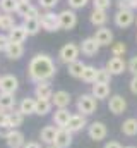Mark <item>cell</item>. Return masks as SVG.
<instances>
[{"instance_id": "6da1fadb", "label": "cell", "mask_w": 137, "mask_h": 148, "mask_svg": "<svg viewBox=\"0 0 137 148\" xmlns=\"http://www.w3.org/2000/svg\"><path fill=\"white\" fill-rule=\"evenodd\" d=\"M55 74H57V66L46 53H36L28 64V77L34 84L50 81Z\"/></svg>"}, {"instance_id": "7a4b0ae2", "label": "cell", "mask_w": 137, "mask_h": 148, "mask_svg": "<svg viewBox=\"0 0 137 148\" xmlns=\"http://www.w3.org/2000/svg\"><path fill=\"white\" fill-rule=\"evenodd\" d=\"M96 109H98V100L91 93H84V95L79 97V100H77V112L81 115H91V114L96 112Z\"/></svg>"}, {"instance_id": "3957f363", "label": "cell", "mask_w": 137, "mask_h": 148, "mask_svg": "<svg viewBox=\"0 0 137 148\" xmlns=\"http://www.w3.org/2000/svg\"><path fill=\"white\" fill-rule=\"evenodd\" d=\"M79 53H81V48H79V45H75V43H65L62 48H60V52H58V57H60V62H64V64H72V62H75V60H79Z\"/></svg>"}, {"instance_id": "277c9868", "label": "cell", "mask_w": 137, "mask_h": 148, "mask_svg": "<svg viewBox=\"0 0 137 148\" xmlns=\"http://www.w3.org/2000/svg\"><path fill=\"white\" fill-rule=\"evenodd\" d=\"M39 24H41V29L48 31V33H53V31H58L60 29V21H58V14L52 12V10H46L39 16Z\"/></svg>"}, {"instance_id": "5b68a950", "label": "cell", "mask_w": 137, "mask_h": 148, "mask_svg": "<svg viewBox=\"0 0 137 148\" xmlns=\"http://www.w3.org/2000/svg\"><path fill=\"white\" fill-rule=\"evenodd\" d=\"M134 23H136V14H134V10H130V9H118V10H117V14H115V24H117L118 28L125 29V28L132 26Z\"/></svg>"}, {"instance_id": "8992f818", "label": "cell", "mask_w": 137, "mask_h": 148, "mask_svg": "<svg viewBox=\"0 0 137 148\" xmlns=\"http://www.w3.org/2000/svg\"><path fill=\"white\" fill-rule=\"evenodd\" d=\"M58 21H60V29L70 31L77 26V14L72 9H65L58 14Z\"/></svg>"}, {"instance_id": "52a82bcc", "label": "cell", "mask_w": 137, "mask_h": 148, "mask_svg": "<svg viewBox=\"0 0 137 148\" xmlns=\"http://www.w3.org/2000/svg\"><path fill=\"white\" fill-rule=\"evenodd\" d=\"M106 134H108V129H106L104 122H101V121H94L87 126V136L93 141H101L106 138Z\"/></svg>"}, {"instance_id": "ba28073f", "label": "cell", "mask_w": 137, "mask_h": 148, "mask_svg": "<svg viewBox=\"0 0 137 148\" xmlns=\"http://www.w3.org/2000/svg\"><path fill=\"white\" fill-rule=\"evenodd\" d=\"M19 88V79L14 74H5L0 77V93H10L14 95Z\"/></svg>"}, {"instance_id": "9c48e42d", "label": "cell", "mask_w": 137, "mask_h": 148, "mask_svg": "<svg viewBox=\"0 0 137 148\" xmlns=\"http://www.w3.org/2000/svg\"><path fill=\"white\" fill-rule=\"evenodd\" d=\"M104 67L111 76H120V74H123L127 71V62L122 57H110Z\"/></svg>"}, {"instance_id": "30bf717a", "label": "cell", "mask_w": 137, "mask_h": 148, "mask_svg": "<svg viewBox=\"0 0 137 148\" xmlns=\"http://www.w3.org/2000/svg\"><path fill=\"white\" fill-rule=\"evenodd\" d=\"M108 110L115 115H120L127 110V100L122 97V95H113L110 97V102H108Z\"/></svg>"}, {"instance_id": "8fae6325", "label": "cell", "mask_w": 137, "mask_h": 148, "mask_svg": "<svg viewBox=\"0 0 137 148\" xmlns=\"http://www.w3.org/2000/svg\"><path fill=\"white\" fill-rule=\"evenodd\" d=\"M72 145V133L65 129V127H58L57 134H55V141H53V147L57 148H70Z\"/></svg>"}, {"instance_id": "7c38bea8", "label": "cell", "mask_w": 137, "mask_h": 148, "mask_svg": "<svg viewBox=\"0 0 137 148\" xmlns=\"http://www.w3.org/2000/svg\"><path fill=\"white\" fill-rule=\"evenodd\" d=\"M87 126V121H86V115H81V114H72L70 119H68L65 129H68L70 133H79L82 131L84 127Z\"/></svg>"}, {"instance_id": "4fadbf2b", "label": "cell", "mask_w": 137, "mask_h": 148, "mask_svg": "<svg viewBox=\"0 0 137 148\" xmlns=\"http://www.w3.org/2000/svg\"><path fill=\"white\" fill-rule=\"evenodd\" d=\"M7 36H9V41H10V43H21V45H22V43L28 40L29 35H28V29H26L22 24H16V26L7 33Z\"/></svg>"}, {"instance_id": "5bb4252c", "label": "cell", "mask_w": 137, "mask_h": 148, "mask_svg": "<svg viewBox=\"0 0 137 148\" xmlns=\"http://www.w3.org/2000/svg\"><path fill=\"white\" fill-rule=\"evenodd\" d=\"M79 48H81V52H82V55H86V57H94L98 52H100V45H98V41L94 40L93 36L86 38V40H82V43L79 45Z\"/></svg>"}, {"instance_id": "9a60e30c", "label": "cell", "mask_w": 137, "mask_h": 148, "mask_svg": "<svg viewBox=\"0 0 137 148\" xmlns=\"http://www.w3.org/2000/svg\"><path fill=\"white\" fill-rule=\"evenodd\" d=\"M5 143L9 148H22L26 143V138L19 129H10L7 138H5Z\"/></svg>"}, {"instance_id": "2e32d148", "label": "cell", "mask_w": 137, "mask_h": 148, "mask_svg": "<svg viewBox=\"0 0 137 148\" xmlns=\"http://www.w3.org/2000/svg\"><path fill=\"white\" fill-rule=\"evenodd\" d=\"M70 93L65 90H58L53 93L52 97V105H55V109H67L70 105Z\"/></svg>"}, {"instance_id": "e0dca14e", "label": "cell", "mask_w": 137, "mask_h": 148, "mask_svg": "<svg viewBox=\"0 0 137 148\" xmlns=\"http://www.w3.org/2000/svg\"><path fill=\"white\" fill-rule=\"evenodd\" d=\"M93 38L98 41V45H100V47H110V45L113 43V33H111V29H110V28H106V26L98 28Z\"/></svg>"}, {"instance_id": "ac0fdd59", "label": "cell", "mask_w": 137, "mask_h": 148, "mask_svg": "<svg viewBox=\"0 0 137 148\" xmlns=\"http://www.w3.org/2000/svg\"><path fill=\"white\" fill-rule=\"evenodd\" d=\"M34 97H36V98H41V100H52L53 90H52L50 81L36 83V86H34Z\"/></svg>"}, {"instance_id": "d6986e66", "label": "cell", "mask_w": 137, "mask_h": 148, "mask_svg": "<svg viewBox=\"0 0 137 148\" xmlns=\"http://www.w3.org/2000/svg\"><path fill=\"white\" fill-rule=\"evenodd\" d=\"M57 131H58L57 126H45V127L39 131V140H41V143H45V145H48V147L53 145Z\"/></svg>"}, {"instance_id": "ffe728a7", "label": "cell", "mask_w": 137, "mask_h": 148, "mask_svg": "<svg viewBox=\"0 0 137 148\" xmlns=\"http://www.w3.org/2000/svg\"><path fill=\"white\" fill-rule=\"evenodd\" d=\"M91 95H93L96 100H104V98H108V97H110V84H104V83H93Z\"/></svg>"}, {"instance_id": "44dd1931", "label": "cell", "mask_w": 137, "mask_h": 148, "mask_svg": "<svg viewBox=\"0 0 137 148\" xmlns=\"http://www.w3.org/2000/svg\"><path fill=\"white\" fill-rule=\"evenodd\" d=\"M70 112L68 109H57V110L53 112V124L57 126V127H65L68 122V119H70Z\"/></svg>"}, {"instance_id": "7402d4cb", "label": "cell", "mask_w": 137, "mask_h": 148, "mask_svg": "<svg viewBox=\"0 0 137 148\" xmlns=\"http://www.w3.org/2000/svg\"><path fill=\"white\" fill-rule=\"evenodd\" d=\"M120 129H122V133H123L125 136H129V138L137 136V117H129V119H125Z\"/></svg>"}, {"instance_id": "603a6c76", "label": "cell", "mask_w": 137, "mask_h": 148, "mask_svg": "<svg viewBox=\"0 0 137 148\" xmlns=\"http://www.w3.org/2000/svg\"><path fill=\"white\" fill-rule=\"evenodd\" d=\"M5 55L10 59V60H19L22 55H24V47L21 43H9L7 50H5Z\"/></svg>"}, {"instance_id": "cb8c5ba5", "label": "cell", "mask_w": 137, "mask_h": 148, "mask_svg": "<svg viewBox=\"0 0 137 148\" xmlns=\"http://www.w3.org/2000/svg\"><path fill=\"white\" fill-rule=\"evenodd\" d=\"M89 21H91L93 26L103 28L106 24V21H108V14H106V10H96V9H93V12L89 16Z\"/></svg>"}, {"instance_id": "d4e9b609", "label": "cell", "mask_w": 137, "mask_h": 148, "mask_svg": "<svg viewBox=\"0 0 137 148\" xmlns=\"http://www.w3.org/2000/svg\"><path fill=\"white\" fill-rule=\"evenodd\" d=\"M34 109H36V98H31V97H26L21 100L19 103V110L22 115H33Z\"/></svg>"}, {"instance_id": "484cf974", "label": "cell", "mask_w": 137, "mask_h": 148, "mask_svg": "<svg viewBox=\"0 0 137 148\" xmlns=\"http://www.w3.org/2000/svg\"><path fill=\"white\" fill-rule=\"evenodd\" d=\"M24 117H26V115H22L19 109H17V110H16V109L10 110L9 112V129H17L19 126H22Z\"/></svg>"}, {"instance_id": "4316f807", "label": "cell", "mask_w": 137, "mask_h": 148, "mask_svg": "<svg viewBox=\"0 0 137 148\" xmlns=\"http://www.w3.org/2000/svg\"><path fill=\"white\" fill-rule=\"evenodd\" d=\"M16 107V98L10 93H0V110L10 112Z\"/></svg>"}, {"instance_id": "83f0119b", "label": "cell", "mask_w": 137, "mask_h": 148, "mask_svg": "<svg viewBox=\"0 0 137 148\" xmlns=\"http://www.w3.org/2000/svg\"><path fill=\"white\" fill-rule=\"evenodd\" d=\"M22 26L28 29V35H29V36L38 35V33H39V29H41L39 17H36V19H29V17H26V19H24V23H22Z\"/></svg>"}, {"instance_id": "f1b7e54d", "label": "cell", "mask_w": 137, "mask_h": 148, "mask_svg": "<svg viewBox=\"0 0 137 148\" xmlns=\"http://www.w3.org/2000/svg\"><path fill=\"white\" fill-rule=\"evenodd\" d=\"M52 100H41V98H36V109L34 114L36 115H46L52 112Z\"/></svg>"}, {"instance_id": "f546056e", "label": "cell", "mask_w": 137, "mask_h": 148, "mask_svg": "<svg viewBox=\"0 0 137 148\" xmlns=\"http://www.w3.org/2000/svg\"><path fill=\"white\" fill-rule=\"evenodd\" d=\"M14 26H16L14 16H10V14H2V16H0V29H3V31L9 33Z\"/></svg>"}, {"instance_id": "4dcf8cb0", "label": "cell", "mask_w": 137, "mask_h": 148, "mask_svg": "<svg viewBox=\"0 0 137 148\" xmlns=\"http://www.w3.org/2000/svg\"><path fill=\"white\" fill-rule=\"evenodd\" d=\"M84 67H86V64H84L82 60H75V62H72V64H68V74H70L72 77H79V79H81Z\"/></svg>"}, {"instance_id": "1f68e13d", "label": "cell", "mask_w": 137, "mask_h": 148, "mask_svg": "<svg viewBox=\"0 0 137 148\" xmlns=\"http://www.w3.org/2000/svg\"><path fill=\"white\" fill-rule=\"evenodd\" d=\"M96 73H98V69H96L94 66H87V64H86L81 79H82L84 83H94V81H96Z\"/></svg>"}, {"instance_id": "d6a6232c", "label": "cell", "mask_w": 137, "mask_h": 148, "mask_svg": "<svg viewBox=\"0 0 137 148\" xmlns=\"http://www.w3.org/2000/svg\"><path fill=\"white\" fill-rule=\"evenodd\" d=\"M17 2L19 0H0V10L3 14H12V12H16Z\"/></svg>"}, {"instance_id": "836d02e7", "label": "cell", "mask_w": 137, "mask_h": 148, "mask_svg": "<svg viewBox=\"0 0 137 148\" xmlns=\"http://www.w3.org/2000/svg\"><path fill=\"white\" fill-rule=\"evenodd\" d=\"M111 77H113V76L106 71V67H100L98 73H96V81H94V83H104V84H110Z\"/></svg>"}, {"instance_id": "e575fe53", "label": "cell", "mask_w": 137, "mask_h": 148, "mask_svg": "<svg viewBox=\"0 0 137 148\" xmlns=\"http://www.w3.org/2000/svg\"><path fill=\"white\" fill-rule=\"evenodd\" d=\"M125 52H127V45L123 41H118V43L111 45V57H123Z\"/></svg>"}, {"instance_id": "d590c367", "label": "cell", "mask_w": 137, "mask_h": 148, "mask_svg": "<svg viewBox=\"0 0 137 148\" xmlns=\"http://www.w3.org/2000/svg\"><path fill=\"white\" fill-rule=\"evenodd\" d=\"M31 5H33L31 2H17L16 14H17V16H21V17H24V16L28 14V10H29V7H31Z\"/></svg>"}, {"instance_id": "8d00e7d4", "label": "cell", "mask_w": 137, "mask_h": 148, "mask_svg": "<svg viewBox=\"0 0 137 148\" xmlns=\"http://www.w3.org/2000/svg\"><path fill=\"white\" fill-rule=\"evenodd\" d=\"M118 9H130V10H136L137 9V0H118Z\"/></svg>"}, {"instance_id": "74e56055", "label": "cell", "mask_w": 137, "mask_h": 148, "mask_svg": "<svg viewBox=\"0 0 137 148\" xmlns=\"http://www.w3.org/2000/svg\"><path fill=\"white\" fill-rule=\"evenodd\" d=\"M110 5H111V0H93V7L96 10H106L110 9Z\"/></svg>"}, {"instance_id": "f35d334b", "label": "cell", "mask_w": 137, "mask_h": 148, "mask_svg": "<svg viewBox=\"0 0 137 148\" xmlns=\"http://www.w3.org/2000/svg\"><path fill=\"white\" fill-rule=\"evenodd\" d=\"M87 3H89V0H68V7H70L72 10H77V9H84Z\"/></svg>"}, {"instance_id": "ab89813d", "label": "cell", "mask_w": 137, "mask_h": 148, "mask_svg": "<svg viewBox=\"0 0 137 148\" xmlns=\"http://www.w3.org/2000/svg\"><path fill=\"white\" fill-rule=\"evenodd\" d=\"M58 2H60V0H38L39 7H41V9H45V10H52Z\"/></svg>"}, {"instance_id": "60d3db41", "label": "cell", "mask_w": 137, "mask_h": 148, "mask_svg": "<svg viewBox=\"0 0 137 148\" xmlns=\"http://www.w3.org/2000/svg\"><path fill=\"white\" fill-rule=\"evenodd\" d=\"M41 14H39V5H31L29 7V10H28V14L22 17V19H26V17H29V19H36V17H39Z\"/></svg>"}, {"instance_id": "b9f144b4", "label": "cell", "mask_w": 137, "mask_h": 148, "mask_svg": "<svg viewBox=\"0 0 137 148\" xmlns=\"http://www.w3.org/2000/svg\"><path fill=\"white\" fill-rule=\"evenodd\" d=\"M127 69L132 73V76H137V55H134V57L127 62Z\"/></svg>"}, {"instance_id": "7bdbcfd3", "label": "cell", "mask_w": 137, "mask_h": 148, "mask_svg": "<svg viewBox=\"0 0 137 148\" xmlns=\"http://www.w3.org/2000/svg\"><path fill=\"white\" fill-rule=\"evenodd\" d=\"M0 127H9V112L0 110Z\"/></svg>"}, {"instance_id": "ee69618b", "label": "cell", "mask_w": 137, "mask_h": 148, "mask_svg": "<svg viewBox=\"0 0 137 148\" xmlns=\"http://www.w3.org/2000/svg\"><path fill=\"white\" fill-rule=\"evenodd\" d=\"M9 36L7 35H0V52H5L7 47H9Z\"/></svg>"}, {"instance_id": "f6af8a7d", "label": "cell", "mask_w": 137, "mask_h": 148, "mask_svg": "<svg viewBox=\"0 0 137 148\" xmlns=\"http://www.w3.org/2000/svg\"><path fill=\"white\" fill-rule=\"evenodd\" d=\"M129 88H130V91L137 95V76H132V79H130V83H129Z\"/></svg>"}, {"instance_id": "bcb514c9", "label": "cell", "mask_w": 137, "mask_h": 148, "mask_svg": "<svg viewBox=\"0 0 137 148\" xmlns=\"http://www.w3.org/2000/svg\"><path fill=\"white\" fill-rule=\"evenodd\" d=\"M103 148H123V147H122L118 141H106Z\"/></svg>"}, {"instance_id": "7dc6e473", "label": "cell", "mask_w": 137, "mask_h": 148, "mask_svg": "<svg viewBox=\"0 0 137 148\" xmlns=\"http://www.w3.org/2000/svg\"><path fill=\"white\" fill-rule=\"evenodd\" d=\"M22 148H41V145H39L38 141H26Z\"/></svg>"}, {"instance_id": "c3c4849f", "label": "cell", "mask_w": 137, "mask_h": 148, "mask_svg": "<svg viewBox=\"0 0 137 148\" xmlns=\"http://www.w3.org/2000/svg\"><path fill=\"white\" fill-rule=\"evenodd\" d=\"M9 131H10L9 127H0V138H3V140H5V138H7V134H9Z\"/></svg>"}, {"instance_id": "681fc988", "label": "cell", "mask_w": 137, "mask_h": 148, "mask_svg": "<svg viewBox=\"0 0 137 148\" xmlns=\"http://www.w3.org/2000/svg\"><path fill=\"white\" fill-rule=\"evenodd\" d=\"M123 148H137V147H132V145H130V147H123Z\"/></svg>"}, {"instance_id": "f907efd6", "label": "cell", "mask_w": 137, "mask_h": 148, "mask_svg": "<svg viewBox=\"0 0 137 148\" xmlns=\"http://www.w3.org/2000/svg\"><path fill=\"white\" fill-rule=\"evenodd\" d=\"M19 2H31V0H19Z\"/></svg>"}, {"instance_id": "816d5d0a", "label": "cell", "mask_w": 137, "mask_h": 148, "mask_svg": "<svg viewBox=\"0 0 137 148\" xmlns=\"http://www.w3.org/2000/svg\"><path fill=\"white\" fill-rule=\"evenodd\" d=\"M46 148H57V147H53V145H50V147H46Z\"/></svg>"}, {"instance_id": "f5cc1de1", "label": "cell", "mask_w": 137, "mask_h": 148, "mask_svg": "<svg viewBox=\"0 0 137 148\" xmlns=\"http://www.w3.org/2000/svg\"><path fill=\"white\" fill-rule=\"evenodd\" d=\"M136 26H137V17H136Z\"/></svg>"}, {"instance_id": "db71d44e", "label": "cell", "mask_w": 137, "mask_h": 148, "mask_svg": "<svg viewBox=\"0 0 137 148\" xmlns=\"http://www.w3.org/2000/svg\"><path fill=\"white\" fill-rule=\"evenodd\" d=\"M0 16H2V14H0Z\"/></svg>"}]
</instances>
